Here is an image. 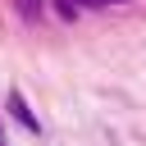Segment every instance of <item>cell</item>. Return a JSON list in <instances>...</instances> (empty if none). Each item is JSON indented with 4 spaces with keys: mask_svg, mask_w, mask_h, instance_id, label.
<instances>
[{
    "mask_svg": "<svg viewBox=\"0 0 146 146\" xmlns=\"http://www.w3.org/2000/svg\"><path fill=\"white\" fill-rule=\"evenodd\" d=\"M82 5H91V9H105V5H123V0H82Z\"/></svg>",
    "mask_w": 146,
    "mask_h": 146,
    "instance_id": "7a4b0ae2",
    "label": "cell"
},
{
    "mask_svg": "<svg viewBox=\"0 0 146 146\" xmlns=\"http://www.w3.org/2000/svg\"><path fill=\"white\" fill-rule=\"evenodd\" d=\"M9 114L27 128V132H41V123H36V114L27 110V100H23V91H9Z\"/></svg>",
    "mask_w": 146,
    "mask_h": 146,
    "instance_id": "6da1fadb",
    "label": "cell"
}]
</instances>
